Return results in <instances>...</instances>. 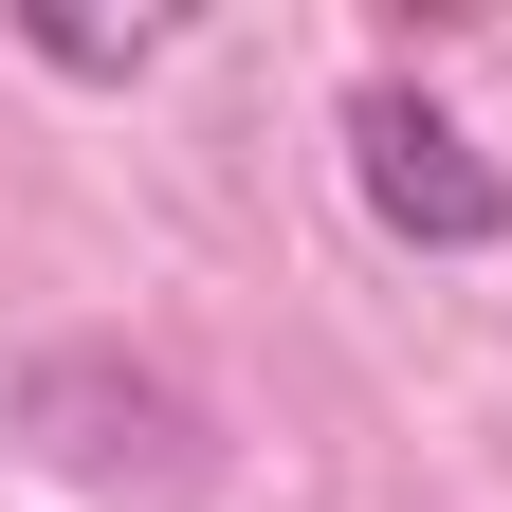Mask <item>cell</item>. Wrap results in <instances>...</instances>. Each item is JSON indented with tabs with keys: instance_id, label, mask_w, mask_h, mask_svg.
Returning a JSON list of instances; mask_svg holds the SVG:
<instances>
[{
	"instance_id": "obj_3",
	"label": "cell",
	"mask_w": 512,
	"mask_h": 512,
	"mask_svg": "<svg viewBox=\"0 0 512 512\" xmlns=\"http://www.w3.org/2000/svg\"><path fill=\"white\" fill-rule=\"evenodd\" d=\"M0 37H19L37 74H74V92H128V74H165V37H183V19H55V0H19Z\"/></svg>"
},
{
	"instance_id": "obj_2",
	"label": "cell",
	"mask_w": 512,
	"mask_h": 512,
	"mask_svg": "<svg viewBox=\"0 0 512 512\" xmlns=\"http://www.w3.org/2000/svg\"><path fill=\"white\" fill-rule=\"evenodd\" d=\"M19 439H37V458H74V476H128V458L183 476V439H202V421H183V384L110 366V348H37V366H19Z\"/></svg>"
},
{
	"instance_id": "obj_1",
	"label": "cell",
	"mask_w": 512,
	"mask_h": 512,
	"mask_svg": "<svg viewBox=\"0 0 512 512\" xmlns=\"http://www.w3.org/2000/svg\"><path fill=\"white\" fill-rule=\"evenodd\" d=\"M348 202L403 238V256H494V238H512V165H494L421 74H366V92H348Z\"/></svg>"
}]
</instances>
